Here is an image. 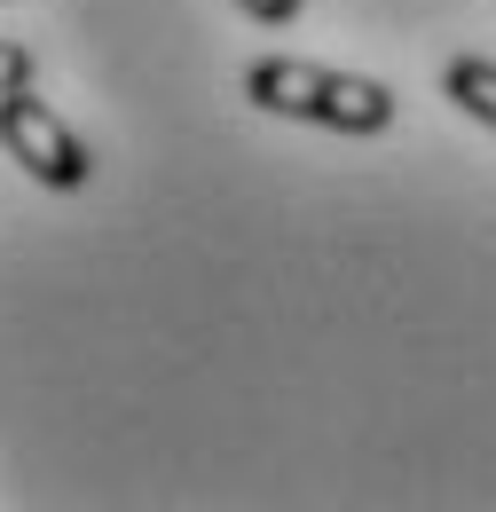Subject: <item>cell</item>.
<instances>
[{
    "label": "cell",
    "mask_w": 496,
    "mask_h": 512,
    "mask_svg": "<svg viewBox=\"0 0 496 512\" xmlns=\"http://www.w3.org/2000/svg\"><path fill=\"white\" fill-rule=\"evenodd\" d=\"M245 95L276 119H308V127L331 134H386L394 127V95L378 79H355V71H323L300 64V56H260L245 71Z\"/></svg>",
    "instance_id": "cell-1"
},
{
    "label": "cell",
    "mask_w": 496,
    "mask_h": 512,
    "mask_svg": "<svg viewBox=\"0 0 496 512\" xmlns=\"http://www.w3.org/2000/svg\"><path fill=\"white\" fill-rule=\"evenodd\" d=\"M0 150L32 174V182H48V190H87V142L63 127L56 111L32 95V87H8L0 95Z\"/></svg>",
    "instance_id": "cell-2"
},
{
    "label": "cell",
    "mask_w": 496,
    "mask_h": 512,
    "mask_svg": "<svg viewBox=\"0 0 496 512\" xmlns=\"http://www.w3.org/2000/svg\"><path fill=\"white\" fill-rule=\"evenodd\" d=\"M441 95H449L465 119H481V127L496 134V64L489 56H449V64H441Z\"/></svg>",
    "instance_id": "cell-3"
},
{
    "label": "cell",
    "mask_w": 496,
    "mask_h": 512,
    "mask_svg": "<svg viewBox=\"0 0 496 512\" xmlns=\"http://www.w3.org/2000/svg\"><path fill=\"white\" fill-rule=\"evenodd\" d=\"M8 87H32V48H16V40H0V95Z\"/></svg>",
    "instance_id": "cell-4"
},
{
    "label": "cell",
    "mask_w": 496,
    "mask_h": 512,
    "mask_svg": "<svg viewBox=\"0 0 496 512\" xmlns=\"http://www.w3.org/2000/svg\"><path fill=\"white\" fill-rule=\"evenodd\" d=\"M237 8H245L252 24H292V16L308 8V0H237Z\"/></svg>",
    "instance_id": "cell-5"
}]
</instances>
